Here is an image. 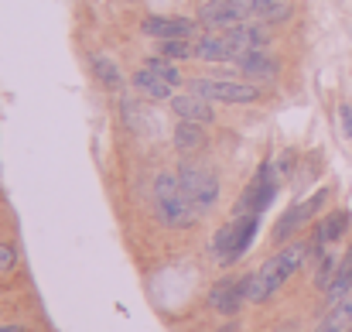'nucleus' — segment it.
<instances>
[{
    "label": "nucleus",
    "mask_w": 352,
    "mask_h": 332,
    "mask_svg": "<svg viewBox=\"0 0 352 332\" xmlns=\"http://www.w3.org/2000/svg\"><path fill=\"white\" fill-rule=\"evenodd\" d=\"M17 267V250L10 243H0V274H10Z\"/></svg>",
    "instance_id": "obj_25"
},
{
    "label": "nucleus",
    "mask_w": 352,
    "mask_h": 332,
    "mask_svg": "<svg viewBox=\"0 0 352 332\" xmlns=\"http://www.w3.org/2000/svg\"><path fill=\"white\" fill-rule=\"evenodd\" d=\"M256 226H260V216H256V213H239L233 222H226V226L216 233L212 253H216V260H219L223 267L236 264V260L250 250V243H253V236H256Z\"/></svg>",
    "instance_id": "obj_3"
},
{
    "label": "nucleus",
    "mask_w": 352,
    "mask_h": 332,
    "mask_svg": "<svg viewBox=\"0 0 352 332\" xmlns=\"http://www.w3.org/2000/svg\"><path fill=\"white\" fill-rule=\"evenodd\" d=\"M171 113H178L182 120L192 123H212V100L199 96V93H185V96H171Z\"/></svg>",
    "instance_id": "obj_12"
},
{
    "label": "nucleus",
    "mask_w": 352,
    "mask_h": 332,
    "mask_svg": "<svg viewBox=\"0 0 352 332\" xmlns=\"http://www.w3.org/2000/svg\"><path fill=\"white\" fill-rule=\"evenodd\" d=\"M89 69H93V76L100 79V86H103V90H113V93H117L120 86H123L120 69L107 59V55H89Z\"/></svg>",
    "instance_id": "obj_20"
},
{
    "label": "nucleus",
    "mask_w": 352,
    "mask_h": 332,
    "mask_svg": "<svg viewBox=\"0 0 352 332\" xmlns=\"http://www.w3.org/2000/svg\"><path fill=\"white\" fill-rule=\"evenodd\" d=\"M209 144L206 137V123H192V120H182L175 127V147L178 151H202Z\"/></svg>",
    "instance_id": "obj_19"
},
{
    "label": "nucleus",
    "mask_w": 352,
    "mask_h": 332,
    "mask_svg": "<svg viewBox=\"0 0 352 332\" xmlns=\"http://www.w3.org/2000/svg\"><path fill=\"white\" fill-rule=\"evenodd\" d=\"M336 257H322V264H318V271H315V284L318 288H329L332 284V278H336Z\"/></svg>",
    "instance_id": "obj_24"
},
{
    "label": "nucleus",
    "mask_w": 352,
    "mask_h": 332,
    "mask_svg": "<svg viewBox=\"0 0 352 332\" xmlns=\"http://www.w3.org/2000/svg\"><path fill=\"white\" fill-rule=\"evenodd\" d=\"M322 203H325V192L311 196L308 203H298V206H294V209H291L284 220L274 226V240H277V243H280V240H287V236H291L298 226H305V222H308L311 216H315V213H318V209H322Z\"/></svg>",
    "instance_id": "obj_11"
},
{
    "label": "nucleus",
    "mask_w": 352,
    "mask_h": 332,
    "mask_svg": "<svg viewBox=\"0 0 352 332\" xmlns=\"http://www.w3.org/2000/svg\"><path fill=\"white\" fill-rule=\"evenodd\" d=\"M349 329H352V295H346L342 302L329 305L325 319L318 322L315 332H349Z\"/></svg>",
    "instance_id": "obj_18"
},
{
    "label": "nucleus",
    "mask_w": 352,
    "mask_h": 332,
    "mask_svg": "<svg viewBox=\"0 0 352 332\" xmlns=\"http://www.w3.org/2000/svg\"><path fill=\"white\" fill-rule=\"evenodd\" d=\"M346 229H349V213H346V209H339V213L325 216V222L315 229V240H311L308 253H322V247H325V243H336Z\"/></svg>",
    "instance_id": "obj_16"
},
{
    "label": "nucleus",
    "mask_w": 352,
    "mask_h": 332,
    "mask_svg": "<svg viewBox=\"0 0 352 332\" xmlns=\"http://www.w3.org/2000/svg\"><path fill=\"white\" fill-rule=\"evenodd\" d=\"M346 295H352V243H349V250H346V257L339 260V267H336L332 284L325 288V302L336 305V302H342Z\"/></svg>",
    "instance_id": "obj_17"
},
{
    "label": "nucleus",
    "mask_w": 352,
    "mask_h": 332,
    "mask_svg": "<svg viewBox=\"0 0 352 332\" xmlns=\"http://www.w3.org/2000/svg\"><path fill=\"white\" fill-rule=\"evenodd\" d=\"M199 21L206 28H216V31H226V28H236L246 21V14L236 7L233 0H209L199 7Z\"/></svg>",
    "instance_id": "obj_8"
},
{
    "label": "nucleus",
    "mask_w": 352,
    "mask_h": 332,
    "mask_svg": "<svg viewBox=\"0 0 352 332\" xmlns=\"http://www.w3.org/2000/svg\"><path fill=\"white\" fill-rule=\"evenodd\" d=\"M154 206H157L161 222L175 226V229H188L192 222L199 220V209L188 203V196L182 189V178L171 175V172L157 175V182H154Z\"/></svg>",
    "instance_id": "obj_2"
},
{
    "label": "nucleus",
    "mask_w": 352,
    "mask_h": 332,
    "mask_svg": "<svg viewBox=\"0 0 352 332\" xmlns=\"http://www.w3.org/2000/svg\"><path fill=\"white\" fill-rule=\"evenodd\" d=\"M233 3L246 14V21H250V17H256V14H263V17H267V14H270L274 7H280L284 0H233Z\"/></svg>",
    "instance_id": "obj_22"
},
{
    "label": "nucleus",
    "mask_w": 352,
    "mask_h": 332,
    "mask_svg": "<svg viewBox=\"0 0 352 332\" xmlns=\"http://www.w3.org/2000/svg\"><path fill=\"white\" fill-rule=\"evenodd\" d=\"M147 69H154V72H157V76H164L168 83L182 86V72L175 69V62H168V59H151V62H147Z\"/></svg>",
    "instance_id": "obj_23"
},
{
    "label": "nucleus",
    "mask_w": 352,
    "mask_h": 332,
    "mask_svg": "<svg viewBox=\"0 0 352 332\" xmlns=\"http://www.w3.org/2000/svg\"><path fill=\"white\" fill-rule=\"evenodd\" d=\"M236 65H239L253 83H260V79H274V76H277V69H280V65H277V59H274V55H267L263 48L246 52L243 59H236Z\"/></svg>",
    "instance_id": "obj_15"
},
{
    "label": "nucleus",
    "mask_w": 352,
    "mask_h": 332,
    "mask_svg": "<svg viewBox=\"0 0 352 332\" xmlns=\"http://www.w3.org/2000/svg\"><path fill=\"white\" fill-rule=\"evenodd\" d=\"M226 38H230V45H233L236 59H243L246 52H256V48H263L270 34H267V28H263V24L243 21V24H236V28H226Z\"/></svg>",
    "instance_id": "obj_10"
},
{
    "label": "nucleus",
    "mask_w": 352,
    "mask_h": 332,
    "mask_svg": "<svg viewBox=\"0 0 352 332\" xmlns=\"http://www.w3.org/2000/svg\"><path fill=\"white\" fill-rule=\"evenodd\" d=\"M178 178H182V189H185L188 203L199 209V216L209 213L219 203V178H216L212 168H206V165H182Z\"/></svg>",
    "instance_id": "obj_4"
},
{
    "label": "nucleus",
    "mask_w": 352,
    "mask_h": 332,
    "mask_svg": "<svg viewBox=\"0 0 352 332\" xmlns=\"http://www.w3.org/2000/svg\"><path fill=\"white\" fill-rule=\"evenodd\" d=\"M339 113H342V127H346V134L352 137V110H349V107H342Z\"/></svg>",
    "instance_id": "obj_26"
},
{
    "label": "nucleus",
    "mask_w": 352,
    "mask_h": 332,
    "mask_svg": "<svg viewBox=\"0 0 352 332\" xmlns=\"http://www.w3.org/2000/svg\"><path fill=\"white\" fill-rule=\"evenodd\" d=\"M195 59H202V62H236V52L230 45V38H226V31L202 34L195 41Z\"/></svg>",
    "instance_id": "obj_13"
},
{
    "label": "nucleus",
    "mask_w": 352,
    "mask_h": 332,
    "mask_svg": "<svg viewBox=\"0 0 352 332\" xmlns=\"http://www.w3.org/2000/svg\"><path fill=\"white\" fill-rule=\"evenodd\" d=\"M192 93L212 100V103H253L260 96L256 86L250 83H230V79H195Z\"/></svg>",
    "instance_id": "obj_5"
},
{
    "label": "nucleus",
    "mask_w": 352,
    "mask_h": 332,
    "mask_svg": "<svg viewBox=\"0 0 352 332\" xmlns=\"http://www.w3.org/2000/svg\"><path fill=\"white\" fill-rule=\"evenodd\" d=\"M219 332H236V326H226V329H219Z\"/></svg>",
    "instance_id": "obj_28"
},
{
    "label": "nucleus",
    "mask_w": 352,
    "mask_h": 332,
    "mask_svg": "<svg viewBox=\"0 0 352 332\" xmlns=\"http://www.w3.org/2000/svg\"><path fill=\"white\" fill-rule=\"evenodd\" d=\"M0 332H24L21 326H0Z\"/></svg>",
    "instance_id": "obj_27"
},
{
    "label": "nucleus",
    "mask_w": 352,
    "mask_h": 332,
    "mask_svg": "<svg viewBox=\"0 0 352 332\" xmlns=\"http://www.w3.org/2000/svg\"><path fill=\"white\" fill-rule=\"evenodd\" d=\"M133 90L140 93V96H147V100H171L175 96V83H168L164 76H157L154 69H140V72H133Z\"/></svg>",
    "instance_id": "obj_14"
},
{
    "label": "nucleus",
    "mask_w": 352,
    "mask_h": 332,
    "mask_svg": "<svg viewBox=\"0 0 352 332\" xmlns=\"http://www.w3.org/2000/svg\"><path fill=\"white\" fill-rule=\"evenodd\" d=\"M274 196H277V178H274V168L270 165H263L256 175H253V182L246 185V192H243V199H239V213H263L270 203H274Z\"/></svg>",
    "instance_id": "obj_6"
},
{
    "label": "nucleus",
    "mask_w": 352,
    "mask_h": 332,
    "mask_svg": "<svg viewBox=\"0 0 352 332\" xmlns=\"http://www.w3.org/2000/svg\"><path fill=\"white\" fill-rule=\"evenodd\" d=\"M243 302H246V295H243V278H223V281L209 291V305H212L219 315H236Z\"/></svg>",
    "instance_id": "obj_9"
},
{
    "label": "nucleus",
    "mask_w": 352,
    "mask_h": 332,
    "mask_svg": "<svg viewBox=\"0 0 352 332\" xmlns=\"http://www.w3.org/2000/svg\"><path fill=\"white\" fill-rule=\"evenodd\" d=\"M305 257H308V243H287L284 250H277L260 271H253V274L243 278L246 302H253V305L267 302L287 278H294V271L305 264Z\"/></svg>",
    "instance_id": "obj_1"
},
{
    "label": "nucleus",
    "mask_w": 352,
    "mask_h": 332,
    "mask_svg": "<svg viewBox=\"0 0 352 332\" xmlns=\"http://www.w3.org/2000/svg\"><path fill=\"white\" fill-rule=\"evenodd\" d=\"M199 24L202 21H188V17H161V14H151V17H144L140 21V31L144 34H151V38H161V41H168V38H195L199 34Z\"/></svg>",
    "instance_id": "obj_7"
},
{
    "label": "nucleus",
    "mask_w": 352,
    "mask_h": 332,
    "mask_svg": "<svg viewBox=\"0 0 352 332\" xmlns=\"http://www.w3.org/2000/svg\"><path fill=\"white\" fill-rule=\"evenodd\" d=\"M161 59H171V62L195 59V45H188L185 38H168V41H161Z\"/></svg>",
    "instance_id": "obj_21"
}]
</instances>
